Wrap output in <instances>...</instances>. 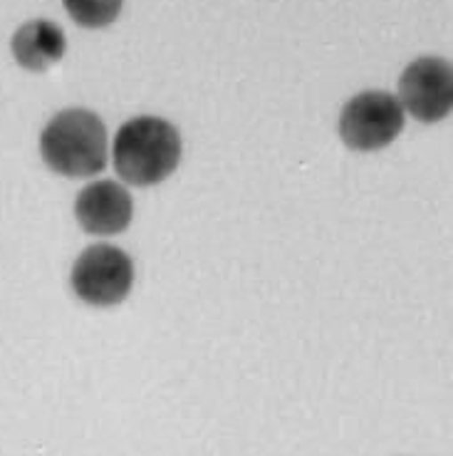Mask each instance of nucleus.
Instances as JSON below:
<instances>
[{"mask_svg": "<svg viewBox=\"0 0 453 456\" xmlns=\"http://www.w3.org/2000/svg\"><path fill=\"white\" fill-rule=\"evenodd\" d=\"M69 283L75 296L87 305L109 308L129 296L134 283V263L122 248L97 243L75 261Z\"/></svg>", "mask_w": 453, "mask_h": 456, "instance_id": "obj_4", "label": "nucleus"}, {"mask_svg": "<svg viewBox=\"0 0 453 456\" xmlns=\"http://www.w3.org/2000/svg\"><path fill=\"white\" fill-rule=\"evenodd\" d=\"M62 3L75 23L92 30L112 25L125 5V0H62Z\"/></svg>", "mask_w": 453, "mask_h": 456, "instance_id": "obj_8", "label": "nucleus"}, {"mask_svg": "<svg viewBox=\"0 0 453 456\" xmlns=\"http://www.w3.org/2000/svg\"><path fill=\"white\" fill-rule=\"evenodd\" d=\"M75 218L92 236H114L132 224L134 201L122 183L94 182L75 199Z\"/></svg>", "mask_w": 453, "mask_h": 456, "instance_id": "obj_6", "label": "nucleus"}, {"mask_svg": "<svg viewBox=\"0 0 453 456\" xmlns=\"http://www.w3.org/2000/svg\"><path fill=\"white\" fill-rule=\"evenodd\" d=\"M179 159L182 137L176 126L161 117H134L114 134V169L134 186H154L169 179Z\"/></svg>", "mask_w": 453, "mask_h": 456, "instance_id": "obj_1", "label": "nucleus"}, {"mask_svg": "<svg viewBox=\"0 0 453 456\" xmlns=\"http://www.w3.org/2000/svg\"><path fill=\"white\" fill-rule=\"evenodd\" d=\"M399 102L419 122H441L453 104V69L443 57L414 60L399 80Z\"/></svg>", "mask_w": 453, "mask_h": 456, "instance_id": "obj_5", "label": "nucleus"}, {"mask_svg": "<svg viewBox=\"0 0 453 456\" xmlns=\"http://www.w3.org/2000/svg\"><path fill=\"white\" fill-rule=\"evenodd\" d=\"M11 50L20 68L30 69V72H43L65 57L68 37L57 23L30 20L15 30Z\"/></svg>", "mask_w": 453, "mask_h": 456, "instance_id": "obj_7", "label": "nucleus"}, {"mask_svg": "<svg viewBox=\"0 0 453 456\" xmlns=\"http://www.w3.org/2000/svg\"><path fill=\"white\" fill-rule=\"evenodd\" d=\"M40 154L60 176L85 179L100 174L109 157L102 119L80 107L57 112L43 129Z\"/></svg>", "mask_w": 453, "mask_h": 456, "instance_id": "obj_2", "label": "nucleus"}, {"mask_svg": "<svg viewBox=\"0 0 453 456\" xmlns=\"http://www.w3.org/2000/svg\"><path fill=\"white\" fill-rule=\"evenodd\" d=\"M404 107L389 92H362L344 104L340 137L354 151H379L389 147L404 129Z\"/></svg>", "mask_w": 453, "mask_h": 456, "instance_id": "obj_3", "label": "nucleus"}]
</instances>
